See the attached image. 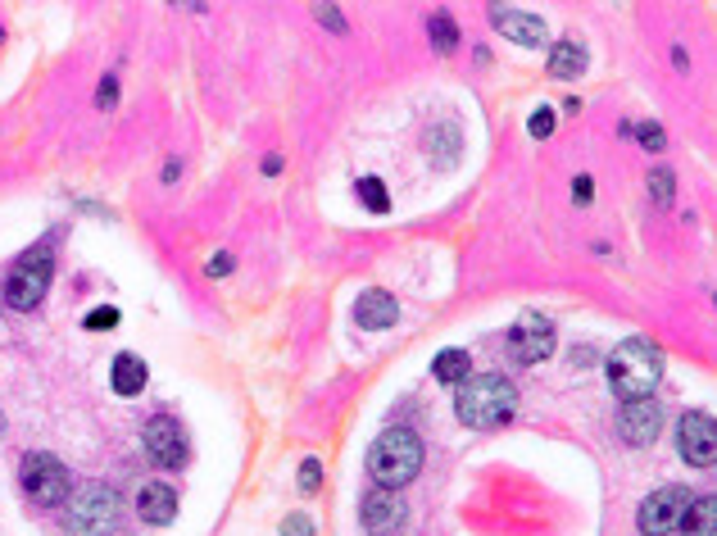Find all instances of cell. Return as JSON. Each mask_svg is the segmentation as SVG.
<instances>
[{
    "instance_id": "17",
    "label": "cell",
    "mask_w": 717,
    "mask_h": 536,
    "mask_svg": "<svg viewBox=\"0 0 717 536\" xmlns=\"http://www.w3.org/2000/svg\"><path fill=\"white\" fill-rule=\"evenodd\" d=\"M109 387L118 391V396H141V387H146V364H141V355H114V368H109Z\"/></svg>"
},
{
    "instance_id": "30",
    "label": "cell",
    "mask_w": 717,
    "mask_h": 536,
    "mask_svg": "<svg viewBox=\"0 0 717 536\" xmlns=\"http://www.w3.org/2000/svg\"><path fill=\"white\" fill-rule=\"evenodd\" d=\"M282 536H314V523L295 514V518H286V523H282Z\"/></svg>"
},
{
    "instance_id": "15",
    "label": "cell",
    "mask_w": 717,
    "mask_h": 536,
    "mask_svg": "<svg viewBox=\"0 0 717 536\" xmlns=\"http://www.w3.org/2000/svg\"><path fill=\"white\" fill-rule=\"evenodd\" d=\"M137 514L155 527L173 523L177 518V491L168 487V482H146V487L137 491Z\"/></svg>"
},
{
    "instance_id": "31",
    "label": "cell",
    "mask_w": 717,
    "mask_h": 536,
    "mask_svg": "<svg viewBox=\"0 0 717 536\" xmlns=\"http://www.w3.org/2000/svg\"><path fill=\"white\" fill-rule=\"evenodd\" d=\"M572 200H577V205H590V200H595V182L577 178V182H572Z\"/></svg>"
},
{
    "instance_id": "28",
    "label": "cell",
    "mask_w": 717,
    "mask_h": 536,
    "mask_svg": "<svg viewBox=\"0 0 717 536\" xmlns=\"http://www.w3.org/2000/svg\"><path fill=\"white\" fill-rule=\"evenodd\" d=\"M314 19L323 23V28H332L336 37L345 32V19H341V10H336V5H314Z\"/></svg>"
},
{
    "instance_id": "35",
    "label": "cell",
    "mask_w": 717,
    "mask_h": 536,
    "mask_svg": "<svg viewBox=\"0 0 717 536\" xmlns=\"http://www.w3.org/2000/svg\"><path fill=\"white\" fill-rule=\"evenodd\" d=\"M713 305H717V296H713Z\"/></svg>"
},
{
    "instance_id": "1",
    "label": "cell",
    "mask_w": 717,
    "mask_h": 536,
    "mask_svg": "<svg viewBox=\"0 0 717 536\" xmlns=\"http://www.w3.org/2000/svg\"><path fill=\"white\" fill-rule=\"evenodd\" d=\"M663 368H668V355H663L659 341L631 337L609 355L604 373H609V387L618 391L622 400H645V396H654V387L663 382Z\"/></svg>"
},
{
    "instance_id": "21",
    "label": "cell",
    "mask_w": 717,
    "mask_h": 536,
    "mask_svg": "<svg viewBox=\"0 0 717 536\" xmlns=\"http://www.w3.org/2000/svg\"><path fill=\"white\" fill-rule=\"evenodd\" d=\"M427 146H432V150H436V159H441L445 169H450L454 159H459V132H454V128H436Z\"/></svg>"
},
{
    "instance_id": "3",
    "label": "cell",
    "mask_w": 717,
    "mask_h": 536,
    "mask_svg": "<svg viewBox=\"0 0 717 536\" xmlns=\"http://www.w3.org/2000/svg\"><path fill=\"white\" fill-rule=\"evenodd\" d=\"M418 468H423V441H418L413 427H386L382 437L373 441V450H368V473L377 477L382 491L409 487L418 477Z\"/></svg>"
},
{
    "instance_id": "13",
    "label": "cell",
    "mask_w": 717,
    "mask_h": 536,
    "mask_svg": "<svg viewBox=\"0 0 717 536\" xmlns=\"http://www.w3.org/2000/svg\"><path fill=\"white\" fill-rule=\"evenodd\" d=\"M395 318H400V305H395V296H386V291H364V296L354 300V323L364 332L395 328Z\"/></svg>"
},
{
    "instance_id": "33",
    "label": "cell",
    "mask_w": 717,
    "mask_h": 536,
    "mask_svg": "<svg viewBox=\"0 0 717 536\" xmlns=\"http://www.w3.org/2000/svg\"><path fill=\"white\" fill-rule=\"evenodd\" d=\"M264 173H268V178H273V173H282V155H268L264 159Z\"/></svg>"
},
{
    "instance_id": "25",
    "label": "cell",
    "mask_w": 717,
    "mask_h": 536,
    "mask_svg": "<svg viewBox=\"0 0 717 536\" xmlns=\"http://www.w3.org/2000/svg\"><path fill=\"white\" fill-rule=\"evenodd\" d=\"M114 323H118V309H109V305L91 309V314L82 318V328H91V332H100V328H114Z\"/></svg>"
},
{
    "instance_id": "16",
    "label": "cell",
    "mask_w": 717,
    "mask_h": 536,
    "mask_svg": "<svg viewBox=\"0 0 717 536\" xmlns=\"http://www.w3.org/2000/svg\"><path fill=\"white\" fill-rule=\"evenodd\" d=\"M581 73H586V46H581V41H572V37L554 41V50H550V78L572 82V78H581Z\"/></svg>"
},
{
    "instance_id": "26",
    "label": "cell",
    "mask_w": 717,
    "mask_h": 536,
    "mask_svg": "<svg viewBox=\"0 0 717 536\" xmlns=\"http://www.w3.org/2000/svg\"><path fill=\"white\" fill-rule=\"evenodd\" d=\"M527 132H531V137H541V141L550 137V132H554V110H545V105H541V110L527 119Z\"/></svg>"
},
{
    "instance_id": "7",
    "label": "cell",
    "mask_w": 717,
    "mask_h": 536,
    "mask_svg": "<svg viewBox=\"0 0 717 536\" xmlns=\"http://www.w3.org/2000/svg\"><path fill=\"white\" fill-rule=\"evenodd\" d=\"M690 491L686 487H663L654 496L640 500V514H636V527L645 536H668V532H681V518L690 509Z\"/></svg>"
},
{
    "instance_id": "8",
    "label": "cell",
    "mask_w": 717,
    "mask_h": 536,
    "mask_svg": "<svg viewBox=\"0 0 717 536\" xmlns=\"http://www.w3.org/2000/svg\"><path fill=\"white\" fill-rule=\"evenodd\" d=\"M141 446H146V455L155 459L159 468L187 464V432H182L177 418H168V414H155L146 427H141Z\"/></svg>"
},
{
    "instance_id": "23",
    "label": "cell",
    "mask_w": 717,
    "mask_h": 536,
    "mask_svg": "<svg viewBox=\"0 0 717 536\" xmlns=\"http://www.w3.org/2000/svg\"><path fill=\"white\" fill-rule=\"evenodd\" d=\"M672 187H677V173H672V169H654V173H649V196H654V205L668 209L672 205Z\"/></svg>"
},
{
    "instance_id": "11",
    "label": "cell",
    "mask_w": 717,
    "mask_h": 536,
    "mask_svg": "<svg viewBox=\"0 0 717 536\" xmlns=\"http://www.w3.org/2000/svg\"><path fill=\"white\" fill-rule=\"evenodd\" d=\"M409 527V505L395 491H368L364 496V532L368 536H400Z\"/></svg>"
},
{
    "instance_id": "24",
    "label": "cell",
    "mask_w": 717,
    "mask_h": 536,
    "mask_svg": "<svg viewBox=\"0 0 717 536\" xmlns=\"http://www.w3.org/2000/svg\"><path fill=\"white\" fill-rule=\"evenodd\" d=\"M640 137V146L645 150H668V132L659 128V123H640V128H631Z\"/></svg>"
},
{
    "instance_id": "5",
    "label": "cell",
    "mask_w": 717,
    "mask_h": 536,
    "mask_svg": "<svg viewBox=\"0 0 717 536\" xmlns=\"http://www.w3.org/2000/svg\"><path fill=\"white\" fill-rule=\"evenodd\" d=\"M50 278H55V259H50V246H32L19 264L10 268V278H5V305L19 309V314H32V309L46 300L50 291Z\"/></svg>"
},
{
    "instance_id": "14",
    "label": "cell",
    "mask_w": 717,
    "mask_h": 536,
    "mask_svg": "<svg viewBox=\"0 0 717 536\" xmlns=\"http://www.w3.org/2000/svg\"><path fill=\"white\" fill-rule=\"evenodd\" d=\"M491 23H495V32H504V37L518 41V46H541L545 41V19H536V14L491 10Z\"/></svg>"
},
{
    "instance_id": "18",
    "label": "cell",
    "mask_w": 717,
    "mask_h": 536,
    "mask_svg": "<svg viewBox=\"0 0 717 536\" xmlns=\"http://www.w3.org/2000/svg\"><path fill=\"white\" fill-rule=\"evenodd\" d=\"M681 532L686 536H717V496L690 500L686 518H681Z\"/></svg>"
},
{
    "instance_id": "34",
    "label": "cell",
    "mask_w": 717,
    "mask_h": 536,
    "mask_svg": "<svg viewBox=\"0 0 717 536\" xmlns=\"http://www.w3.org/2000/svg\"><path fill=\"white\" fill-rule=\"evenodd\" d=\"M0 427H5V418H0Z\"/></svg>"
},
{
    "instance_id": "29",
    "label": "cell",
    "mask_w": 717,
    "mask_h": 536,
    "mask_svg": "<svg viewBox=\"0 0 717 536\" xmlns=\"http://www.w3.org/2000/svg\"><path fill=\"white\" fill-rule=\"evenodd\" d=\"M114 100H118V78H105V82L96 87V105H100V110H109Z\"/></svg>"
},
{
    "instance_id": "12",
    "label": "cell",
    "mask_w": 717,
    "mask_h": 536,
    "mask_svg": "<svg viewBox=\"0 0 717 536\" xmlns=\"http://www.w3.org/2000/svg\"><path fill=\"white\" fill-rule=\"evenodd\" d=\"M663 427V405H654V396L645 400H622L618 409V432L627 446H649Z\"/></svg>"
},
{
    "instance_id": "2",
    "label": "cell",
    "mask_w": 717,
    "mask_h": 536,
    "mask_svg": "<svg viewBox=\"0 0 717 536\" xmlns=\"http://www.w3.org/2000/svg\"><path fill=\"white\" fill-rule=\"evenodd\" d=\"M513 409H518V387H513L504 373H477V378L463 382L459 400H454L459 423L463 427H477V432L509 423Z\"/></svg>"
},
{
    "instance_id": "27",
    "label": "cell",
    "mask_w": 717,
    "mask_h": 536,
    "mask_svg": "<svg viewBox=\"0 0 717 536\" xmlns=\"http://www.w3.org/2000/svg\"><path fill=\"white\" fill-rule=\"evenodd\" d=\"M318 487H323V464L305 459V464H300V491H318Z\"/></svg>"
},
{
    "instance_id": "6",
    "label": "cell",
    "mask_w": 717,
    "mask_h": 536,
    "mask_svg": "<svg viewBox=\"0 0 717 536\" xmlns=\"http://www.w3.org/2000/svg\"><path fill=\"white\" fill-rule=\"evenodd\" d=\"M19 482H23V496H28L37 509H59L64 500H69V468L59 464L55 455H46V450L23 455Z\"/></svg>"
},
{
    "instance_id": "32",
    "label": "cell",
    "mask_w": 717,
    "mask_h": 536,
    "mask_svg": "<svg viewBox=\"0 0 717 536\" xmlns=\"http://www.w3.org/2000/svg\"><path fill=\"white\" fill-rule=\"evenodd\" d=\"M205 273H209V278H223V273H232V255H214V259L205 264Z\"/></svg>"
},
{
    "instance_id": "22",
    "label": "cell",
    "mask_w": 717,
    "mask_h": 536,
    "mask_svg": "<svg viewBox=\"0 0 717 536\" xmlns=\"http://www.w3.org/2000/svg\"><path fill=\"white\" fill-rule=\"evenodd\" d=\"M359 200H364L373 214H386V209H391V196H386V182L382 178H364V182H359Z\"/></svg>"
},
{
    "instance_id": "10",
    "label": "cell",
    "mask_w": 717,
    "mask_h": 536,
    "mask_svg": "<svg viewBox=\"0 0 717 536\" xmlns=\"http://www.w3.org/2000/svg\"><path fill=\"white\" fill-rule=\"evenodd\" d=\"M677 450H681V459L695 468L717 464V423L708 414H699V409L686 414L677 423Z\"/></svg>"
},
{
    "instance_id": "4",
    "label": "cell",
    "mask_w": 717,
    "mask_h": 536,
    "mask_svg": "<svg viewBox=\"0 0 717 536\" xmlns=\"http://www.w3.org/2000/svg\"><path fill=\"white\" fill-rule=\"evenodd\" d=\"M64 532L69 536H118L123 532V505L118 491L105 482H87L69 496V514H64Z\"/></svg>"
},
{
    "instance_id": "9",
    "label": "cell",
    "mask_w": 717,
    "mask_h": 536,
    "mask_svg": "<svg viewBox=\"0 0 717 536\" xmlns=\"http://www.w3.org/2000/svg\"><path fill=\"white\" fill-rule=\"evenodd\" d=\"M559 337H554V323L545 314H522L509 332V350L522 359V364H541V359L554 355Z\"/></svg>"
},
{
    "instance_id": "20",
    "label": "cell",
    "mask_w": 717,
    "mask_h": 536,
    "mask_svg": "<svg viewBox=\"0 0 717 536\" xmlns=\"http://www.w3.org/2000/svg\"><path fill=\"white\" fill-rule=\"evenodd\" d=\"M427 37H432V46L441 50V55H454V46H459V28H454V19L445 10H436L432 19H427Z\"/></svg>"
},
{
    "instance_id": "19",
    "label": "cell",
    "mask_w": 717,
    "mask_h": 536,
    "mask_svg": "<svg viewBox=\"0 0 717 536\" xmlns=\"http://www.w3.org/2000/svg\"><path fill=\"white\" fill-rule=\"evenodd\" d=\"M468 368H472L468 350H441L432 373H436V382H445V387H463V382H468Z\"/></svg>"
}]
</instances>
